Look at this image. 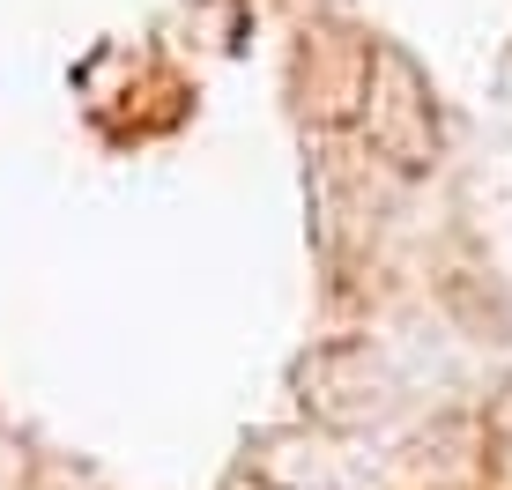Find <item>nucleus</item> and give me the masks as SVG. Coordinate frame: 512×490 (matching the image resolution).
Here are the masks:
<instances>
[{
  "label": "nucleus",
  "mask_w": 512,
  "mask_h": 490,
  "mask_svg": "<svg viewBox=\"0 0 512 490\" xmlns=\"http://www.w3.org/2000/svg\"><path fill=\"white\" fill-rule=\"evenodd\" d=\"M364 142H372L394 171H431L438 164V104L423 67L401 45H372V67H364Z\"/></svg>",
  "instance_id": "f257e3e1"
},
{
  "label": "nucleus",
  "mask_w": 512,
  "mask_h": 490,
  "mask_svg": "<svg viewBox=\"0 0 512 490\" xmlns=\"http://www.w3.org/2000/svg\"><path fill=\"white\" fill-rule=\"evenodd\" d=\"M297 401L327 431H364L394 409V379H386V364L364 342H327L297 364Z\"/></svg>",
  "instance_id": "f03ea898"
},
{
  "label": "nucleus",
  "mask_w": 512,
  "mask_h": 490,
  "mask_svg": "<svg viewBox=\"0 0 512 490\" xmlns=\"http://www.w3.org/2000/svg\"><path fill=\"white\" fill-rule=\"evenodd\" d=\"M498 424H505V431H512V394H505V409H498Z\"/></svg>",
  "instance_id": "20e7f679"
},
{
  "label": "nucleus",
  "mask_w": 512,
  "mask_h": 490,
  "mask_svg": "<svg viewBox=\"0 0 512 490\" xmlns=\"http://www.w3.org/2000/svg\"><path fill=\"white\" fill-rule=\"evenodd\" d=\"M253 490H349L342 468L320 446H290V439H260L253 453Z\"/></svg>",
  "instance_id": "7ed1b4c3"
}]
</instances>
